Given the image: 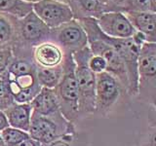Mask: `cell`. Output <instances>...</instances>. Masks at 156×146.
<instances>
[{
    "label": "cell",
    "instance_id": "1",
    "mask_svg": "<svg viewBox=\"0 0 156 146\" xmlns=\"http://www.w3.org/2000/svg\"><path fill=\"white\" fill-rule=\"evenodd\" d=\"M88 38V47L93 55L101 57L106 62V71L119 81L122 89L127 94L128 91V76L126 67L119 54L106 41L105 34L98 26L94 18H84L78 19Z\"/></svg>",
    "mask_w": 156,
    "mask_h": 146
},
{
    "label": "cell",
    "instance_id": "2",
    "mask_svg": "<svg viewBox=\"0 0 156 146\" xmlns=\"http://www.w3.org/2000/svg\"><path fill=\"white\" fill-rule=\"evenodd\" d=\"M91 56L92 52L88 45L79 51L72 53V58L75 64L74 74L78 87V109L80 117L95 114L97 75L88 66Z\"/></svg>",
    "mask_w": 156,
    "mask_h": 146
},
{
    "label": "cell",
    "instance_id": "3",
    "mask_svg": "<svg viewBox=\"0 0 156 146\" xmlns=\"http://www.w3.org/2000/svg\"><path fill=\"white\" fill-rule=\"evenodd\" d=\"M49 28L35 13L31 11L22 19H18L16 41L12 48L13 57H32V48L43 41L49 40Z\"/></svg>",
    "mask_w": 156,
    "mask_h": 146
},
{
    "label": "cell",
    "instance_id": "4",
    "mask_svg": "<svg viewBox=\"0 0 156 146\" xmlns=\"http://www.w3.org/2000/svg\"><path fill=\"white\" fill-rule=\"evenodd\" d=\"M63 73L60 83L54 90L61 113L70 123L80 118L78 109V87L75 79V64L71 53H66L62 63Z\"/></svg>",
    "mask_w": 156,
    "mask_h": 146
},
{
    "label": "cell",
    "instance_id": "5",
    "mask_svg": "<svg viewBox=\"0 0 156 146\" xmlns=\"http://www.w3.org/2000/svg\"><path fill=\"white\" fill-rule=\"evenodd\" d=\"M138 99L155 108L156 100V43L146 42L138 57Z\"/></svg>",
    "mask_w": 156,
    "mask_h": 146
},
{
    "label": "cell",
    "instance_id": "6",
    "mask_svg": "<svg viewBox=\"0 0 156 146\" xmlns=\"http://www.w3.org/2000/svg\"><path fill=\"white\" fill-rule=\"evenodd\" d=\"M76 130L75 124L67 121L61 111L47 116L31 113L28 134L41 146H45Z\"/></svg>",
    "mask_w": 156,
    "mask_h": 146
},
{
    "label": "cell",
    "instance_id": "7",
    "mask_svg": "<svg viewBox=\"0 0 156 146\" xmlns=\"http://www.w3.org/2000/svg\"><path fill=\"white\" fill-rule=\"evenodd\" d=\"M95 114L106 116L124 92L119 81L108 72L96 74Z\"/></svg>",
    "mask_w": 156,
    "mask_h": 146
},
{
    "label": "cell",
    "instance_id": "8",
    "mask_svg": "<svg viewBox=\"0 0 156 146\" xmlns=\"http://www.w3.org/2000/svg\"><path fill=\"white\" fill-rule=\"evenodd\" d=\"M66 53H74L88 45V38L78 19H73L50 31V38Z\"/></svg>",
    "mask_w": 156,
    "mask_h": 146
},
{
    "label": "cell",
    "instance_id": "9",
    "mask_svg": "<svg viewBox=\"0 0 156 146\" xmlns=\"http://www.w3.org/2000/svg\"><path fill=\"white\" fill-rule=\"evenodd\" d=\"M32 11L51 29L73 19L69 5L55 0H39L32 4Z\"/></svg>",
    "mask_w": 156,
    "mask_h": 146
},
{
    "label": "cell",
    "instance_id": "10",
    "mask_svg": "<svg viewBox=\"0 0 156 146\" xmlns=\"http://www.w3.org/2000/svg\"><path fill=\"white\" fill-rule=\"evenodd\" d=\"M98 26L106 36L112 38H131L135 28L121 12H107L96 19Z\"/></svg>",
    "mask_w": 156,
    "mask_h": 146
},
{
    "label": "cell",
    "instance_id": "11",
    "mask_svg": "<svg viewBox=\"0 0 156 146\" xmlns=\"http://www.w3.org/2000/svg\"><path fill=\"white\" fill-rule=\"evenodd\" d=\"M66 52L52 40H46L32 48V60L38 68L61 66L65 61Z\"/></svg>",
    "mask_w": 156,
    "mask_h": 146
},
{
    "label": "cell",
    "instance_id": "12",
    "mask_svg": "<svg viewBox=\"0 0 156 146\" xmlns=\"http://www.w3.org/2000/svg\"><path fill=\"white\" fill-rule=\"evenodd\" d=\"M135 30L144 34L147 42L156 43V12L123 13Z\"/></svg>",
    "mask_w": 156,
    "mask_h": 146
},
{
    "label": "cell",
    "instance_id": "13",
    "mask_svg": "<svg viewBox=\"0 0 156 146\" xmlns=\"http://www.w3.org/2000/svg\"><path fill=\"white\" fill-rule=\"evenodd\" d=\"M7 117L9 126L15 129L27 131L30 126L32 107L30 103H13L3 110Z\"/></svg>",
    "mask_w": 156,
    "mask_h": 146
},
{
    "label": "cell",
    "instance_id": "14",
    "mask_svg": "<svg viewBox=\"0 0 156 146\" xmlns=\"http://www.w3.org/2000/svg\"><path fill=\"white\" fill-rule=\"evenodd\" d=\"M30 105L33 114L47 116L60 111L54 90L48 88H41L40 92L31 100Z\"/></svg>",
    "mask_w": 156,
    "mask_h": 146
},
{
    "label": "cell",
    "instance_id": "15",
    "mask_svg": "<svg viewBox=\"0 0 156 146\" xmlns=\"http://www.w3.org/2000/svg\"><path fill=\"white\" fill-rule=\"evenodd\" d=\"M18 18L0 12V51L12 50L16 41Z\"/></svg>",
    "mask_w": 156,
    "mask_h": 146
},
{
    "label": "cell",
    "instance_id": "16",
    "mask_svg": "<svg viewBox=\"0 0 156 146\" xmlns=\"http://www.w3.org/2000/svg\"><path fill=\"white\" fill-rule=\"evenodd\" d=\"M69 7L73 14V19H75L84 18L98 19L104 14L98 0H70Z\"/></svg>",
    "mask_w": 156,
    "mask_h": 146
},
{
    "label": "cell",
    "instance_id": "17",
    "mask_svg": "<svg viewBox=\"0 0 156 146\" xmlns=\"http://www.w3.org/2000/svg\"><path fill=\"white\" fill-rule=\"evenodd\" d=\"M116 12H156V0H117Z\"/></svg>",
    "mask_w": 156,
    "mask_h": 146
},
{
    "label": "cell",
    "instance_id": "18",
    "mask_svg": "<svg viewBox=\"0 0 156 146\" xmlns=\"http://www.w3.org/2000/svg\"><path fill=\"white\" fill-rule=\"evenodd\" d=\"M63 73L62 64L54 68H38L37 67V81L41 88L55 89L60 83Z\"/></svg>",
    "mask_w": 156,
    "mask_h": 146
},
{
    "label": "cell",
    "instance_id": "19",
    "mask_svg": "<svg viewBox=\"0 0 156 146\" xmlns=\"http://www.w3.org/2000/svg\"><path fill=\"white\" fill-rule=\"evenodd\" d=\"M32 11V3L23 0H0V12L22 19Z\"/></svg>",
    "mask_w": 156,
    "mask_h": 146
},
{
    "label": "cell",
    "instance_id": "20",
    "mask_svg": "<svg viewBox=\"0 0 156 146\" xmlns=\"http://www.w3.org/2000/svg\"><path fill=\"white\" fill-rule=\"evenodd\" d=\"M7 71L14 76L28 74L37 71V66L33 62L32 57H13L7 67Z\"/></svg>",
    "mask_w": 156,
    "mask_h": 146
},
{
    "label": "cell",
    "instance_id": "21",
    "mask_svg": "<svg viewBox=\"0 0 156 146\" xmlns=\"http://www.w3.org/2000/svg\"><path fill=\"white\" fill-rule=\"evenodd\" d=\"M45 146H88V138L85 134L79 133L76 130L73 133L62 135V137Z\"/></svg>",
    "mask_w": 156,
    "mask_h": 146
},
{
    "label": "cell",
    "instance_id": "22",
    "mask_svg": "<svg viewBox=\"0 0 156 146\" xmlns=\"http://www.w3.org/2000/svg\"><path fill=\"white\" fill-rule=\"evenodd\" d=\"M4 142L7 146H15L22 142L24 139L30 137L27 131H24L19 129H15L12 127H8L2 131H0Z\"/></svg>",
    "mask_w": 156,
    "mask_h": 146
},
{
    "label": "cell",
    "instance_id": "23",
    "mask_svg": "<svg viewBox=\"0 0 156 146\" xmlns=\"http://www.w3.org/2000/svg\"><path fill=\"white\" fill-rule=\"evenodd\" d=\"M0 100L9 106L15 103L9 92V80L7 69L0 73Z\"/></svg>",
    "mask_w": 156,
    "mask_h": 146
},
{
    "label": "cell",
    "instance_id": "24",
    "mask_svg": "<svg viewBox=\"0 0 156 146\" xmlns=\"http://www.w3.org/2000/svg\"><path fill=\"white\" fill-rule=\"evenodd\" d=\"M88 66L90 69L95 73V74H99V73L106 71V62L100 56L93 55L90 57L89 61H88Z\"/></svg>",
    "mask_w": 156,
    "mask_h": 146
},
{
    "label": "cell",
    "instance_id": "25",
    "mask_svg": "<svg viewBox=\"0 0 156 146\" xmlns=\"http://www.w3.org/2000/svg\"><path fill=\"white\" fill-rule=\"evenodd\" d=\"M13 55L12 50H1L0 51V73L7 69L10 61H12Z\"/></svg>",
    "mask_w": 156,
    "mask_h": 146
},
{
    "label": "cell",
    "instance_id": "26",
    "mask_svg": "<svg viewBox=\"0 0 156 146\" xmlns=\"http://www.w3.org/2000/svg\"><path fill=\"white\" fill-rule=\"evenodd\" d=\"M131 38H132V40H133V42L136 44V45L139 46L140 48L143 46L144 43L147 42V39H146L144 34H143L140 31H136V30H135L133 36H132Z\"/></svg>",
    "mask_w": 156,
    "mask_h": 146
},
{
    "label": "cell",
    "instance_id": "27",
    "mask_svg": "<svg viewBox=\"0 0 156 146\" xmlns=\"http://www.w3.org/2000/svg\"><path fill=\"white\" fill-rule=\"evenodd\" d=\"M141 146H155V126H152L147 137L144 140Z\"/></svg>",
    "mask_w": 156,
    "mask_h": 146
},
{
    "label": "cell",
    "instance_id": "28",
    "mask_svg": "<svg viewBox=\"0 0 156 146\" xmlns=\"http://www.w3.org/2000/svg\"><path fill=\"white\" fill-rule=\"evenodd\" d=\"M8 127H10V126L8 123L7 117L2 110H0V131H2L3 130L8 128Z\"/></svg>",
    "mask_w": 156,
    "mask_h": 146
},
{
    "label": "cell",
    "instance_id": "29",
    "mask_svg": "<svg viewBox=\"0 0 156 146\" xmlns=\"http://www.w3.org/2000/svg\"><path fill=\"white\" fill-rule=\"evenodd\" d=\"M15 146H41V144L37 142V141H35L34 139L28 137L27 139H24L23 141H22V142H20L19 144L15 145Z\"/></svg>",
    "mask_w": 156,
    "mask_h": 146
},
{
    "label": "cell",
    "instance_id": "30",
    "mask_svg": "<svg viewBox=\"0 0 156 146\" xmlns=\"http://www.w3.org/2000/svg\"><path fill=\"white\" fill-rule=\"evenodd\" d=\"M8 107H9L8 104H6L5 102H3V101L0 100V110H2V111H3V110H5L6 108H8Z\"/></svg>",
    "mask_w": 156,
    "mask_h": 146
},
{
    "label": "cell",
    "instance_id": "31",
    "mask_svg": "<svg viewBox=\"0 0 156 146\" xmlns=\"http://www.w3.org/2000/svg\"><path fill=\"white\" fill-rule=\"evenodd\" d=\"M55 1H58V2H62V3H65V4L69 5L70 0H55Z\"/></svg>",
    "mask_w": 156,
    "mask_h": 146
},
{
    "label": "cell",
    "instance_id": "32",
    "mask_svg": "<svg viewBox=\"0 0 156 146\" xmlns=\"http://www.w3.org/2000/svg\"><path fill=\"white\" fill-rule=\"evenodd\" d=\"M0 146H7L6 143L4 142V140H3V138H2L1 134H0Z\"/></svg>",
    "mask_w": 156,
    "mask_h": 146
},
{
    "label": "cell",
    "instance_id": "33",
    "mask_svg": "<svg viewBox=\"0 0 156 146\" xmlns=\"http://www.w3.org/2000/svg\"><path fill=\"white\" fill-rule=\"evenodd\" d=\"M23 1H26V2H28V3H35L37 1H39V0H23Z\"/></svg>",
    "mask_w": 156,
    "mask_h": 146
}]
</instances>
